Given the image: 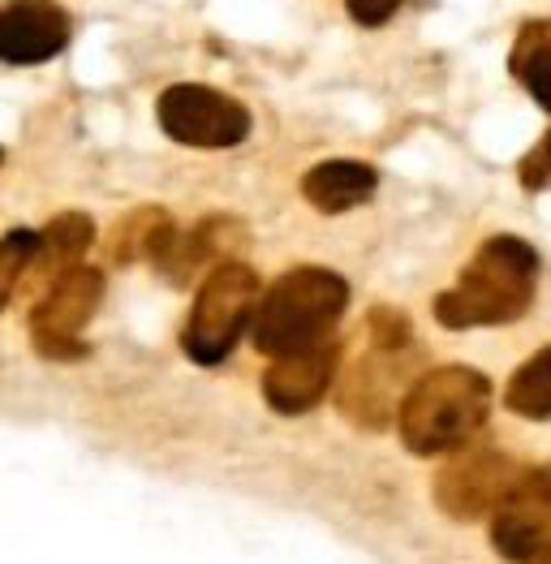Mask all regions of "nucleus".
<instances>
[{
  "label": "nucleus",
  "instance_id": "12",
  "mask_svg": "<svg viewBox=\"0 0 551 564\" xmlns=\"http://www.w3.org/2000/svg\"><path fill=\"white\" fill-rule=\"evenodd\" d=\"M375 182H379L375 169L363 164V160H327V164L306 173L302 194H306L311 207L336 216V212H349V207L367 203L370 194H375Z\"/></svg>",
  "mask_w": 551,
  "mask_h": 564
},
{
  "label": "nucleus",
  "instance_id": "8",
  "mask_svg": "<svg viewBox=\"0 0 551 564\" xmlns=\"http://www.w3.org/2000/svg\"><path fill=\"white\" fill-rule=\"evenodd\" d=\"M521 470L508 462L505 453H465L449 462L435 478V500L449 518L474 521L505 505V496L517 487Z\"/></svg>",
  "mask_w": 551,
  "mask_h": 564
},
{
  "label": "nucleus",
  "instance_id": "9",
  "mask_svg": "<svg viewBox=\"0 0 551 564\" xmlns=\"http://www.w3.org/2000/svg\"><path fill=\"white\" fill-rule=\"evenodd\" d=\"M69 44V13L56 0H9L0 9V61L40 65Z\"/></svg>",
  "mask_w": 551,
  "mask_h": 564
},
{
  "label": "nucleus",
  "instance_id": "19",
  "mask_svg": "<svg viewBox=\"0 0 551 564\" xmlns=\"http://www.w3.org/2000/svg\"><path fill=\"white\" fill-rule=\"evenodd\" d=\"M539 564H551V552H548V556H543V561H539Z\"/></svg>",
  "mask_w": 551,
  "mask_h": 564
},
{
  "label": "nucleus",
  "instance_id": "20",
  "mask_svg": "<svg viewBox=\"0 0 551 564\" xmlns=\"http://www.w3.org/2000/svg\"><path fill=\"white\" fill-rule=\"evenodd\" d=\"M0 164H4V151H0Z\"/></svg>",
  "mask_w": 551,
  "mask_h": 564
},
{
  "label": "nucleus",
  "instance_id": "14",
  "mask_svg": "<svg viewBox=\"0 0 551 564\" xmlns=\"http://www.w3.org/2000/svg\"><path fill=\"white\" fill-rule=\"evenodd\" d=\"M512 74L526 83V91L534 95L551 112V26L534 22L521 31V40L512 47Z\"/></svg>",
  "mask_w": 551,
  "mask_h": 564
},
{
  "label": "nucleus",
  "instance_id": "6",
  "mask_svg": "<svg viewBox=\"0 0 551 564\" xmlns=\"http://www.w3.org/2000/svg\"><path fill=\"white\" fill-rule=\"evenodd\" d=\"M160 126L185 147H233L250 134V112L225 91L177 83L160 95Z\"/></svg>",
  "mask_w": 551,
  "mask_h": 564
},
{
  "label": "nucleus",
  "instance_id": "17",
  "mask_svg": "<svg viewBox=\"0 0 551 564\" xmlns=\"http://www.w3.org/2000/svg\"><path fill=\"white\" fill-rule=\"evenodd\" d=\"M521 182H526V186H548L551 182V134L526 155V164H521Z\"/></svg>",
  "mask_w": 551,
  "mask_h": 564
},
{
  "label": "nucleus",
  "instance_id": "15",
  "mask_svg": "<svg viewBox=\"0 0 551 564\" xmlns=\"http://www.w3.org/2000/svg\"><path fill=\"white\" fill-rule=\"evenodd\" d=\"M35 259H40V234L13 229V234L0 241V311H4V302L13 297V289H18V281L26 276V268Z\"/></svg>",
  "mask_w": 551,
  "mask_h": 564
},
{
  "label": "nucleus",
  "instance_id": "13",
  "mask_svg": "<svg viewBox=\"0 0 551 564\" xmlns=\"http://www.w3.org/2000/svg\"><path fill=\"white\" fill-rule=\"evenodd\" d=\"M505 405L521 419H551V345L517 367L505 388Z\"/></svg>",
  "mask_w": 551,
  "mask_h": 564
},
{
  "label": "nucleus",
  "instance_id": "3",
  "mask_svg": "<svg viewBox=\"0 0 551 564\" xmlns=\"http://www.w3.org/2000/svg\"><path fill=\"white\" fill-rule=\"evenodd\" d=\"M349 302V284L327 268H293L259 297L250 336L263 354L284 358L327 340L332 324Z\"/></svg>",
  "mask_w": 551,
  "mask_h": 564
},
{
  "label": "nucleus",
  "instance_id": "4",
  "mask_svg": "<svg viewBox=\"0 0 551 564\" xmlns=\"http://www.w3.org/2000/svg\"><path fill=\"white\" fill-rule=\"evenodd\" d=\"M259 311V276L246 263H220L203 289L194 297V311L185 319V354L198 367H216L225 362L237 345V336L246 332V324H255Z\"/></svg>",
  "mask_w": 551,
  "mask_h": 564
},
{
  "label": "nucleus",
  "instance_id": "5",
  "mask_svg": "<svg viewBox=\"0 0 551 564\" xmlns=\"http://www.w3.org/2000/svg\"><path fill=\"white\" fill-rule=\"evenodd\" d=\"M99 297H104V276L95 268H65L52 281V289L40 297V306L31 315V332H35V345L44 358L65 362V358L87 354V345L78 336L99 311Z\"/></svg>",
  "mask_w": 551,
  "mask_h": 564
},
{
  "label": "nucleus",
  "instance_id": "1",
  "mask_svg": "<svg viewBox=\"0 0 551 564\" xmlns=\"http://www.w3.org/2000/svg\"><path fill=\"white\" fill-rule=\"evenodd\" d=\"M534 281H539V254L521 237H491L461 272L457 289L440 293L435 319L444 328L512 324L517 315H526Z\"/></svg>",
  "mask_w": 551,
  "mask_h": 564
},
{
  "label": "nucleus",
  "instance_id": "2",
  "mask_svg": "<svg viewBox=\"0 0 551 564\" xmlns=\"http://www.w3.org/2000/svg\"><path fill=\"white\" fill-rule=\"evenodd\" d=\"M491 414V383L469 367H435L418 376L401 401V440L418 457L465 448Z\"/></svg>",
  "mask_w": 551,
  "mask_h": 564
},
{
  "label": "nucleus",
  "instance_id": "10",
  "mask_svg": "<svg viewBox=\"0 0 551 564\" xmlns=\"http://www.w3.org/2000/svg\"><path fill=\"white\" fill-rule=\"evenodd\" d=\"M336 376V345H315L302 354L276 358L263 376V397L276 414H306L327 397V383Z\"/></svg>",
  "mask_w": 551,
  "mask_h": 564
},
{
  "label": "nucleus",
  "instance_id": "7",
  "mask_svg": "<svg viewBox=\"0 0 551 564\" xmlns=\"http://www.w3.org/2000/svg\"><path fill=\"white\" fill-rule=\"evenodd\" d=\"M496 552L512 564H539L551 552V466L526 470L496 509Z\"/></svg>",
  "mask_w": 551,
  "mask_h": 564
},
{
  "label": "nucleus",
  "instance_id": "18",
  "mask_svg": "<svg viewBox=\"0 0 551 564\" xmlns=\"http://www.w3.org/2000/svg\"><path fill=\"white\" fill-rule=\"evenodd\" d=\"M345 4H349L354 22H363V26H383L401 9V0H345Z\"/></svg>",
  "mask_w": 551,
  "mask_h": 564
},
{
  "label": "nucleus",
  "instance_id": "11",
  "mask_svg": "<svg viewBox=\"0 0 551 564\" xmlns=\"http://www.w3.org/2000/svg\"><path fill=\"white\" fill-rule=\"evenodd\" d=\"M406 358L401 349H370V358H363L345 383H341V410L363 426H383L392 414H397V388L406 379Z\"/></svg>",
  "mask_w": 551,
  "mask_h": 564
},
{
  "label": "nucleus",
  "instance_id": "16",
  "mask_svg": "<svg viewBox=\"0 0 551 564\" xmlns=\"http://www.w3.org/2000/svg\"><path fill=\"white\" fill-rule=\"evenodd\" d=\"M91 237H95V225L87 216H56L44 234H40V241H44L56 259H74V254H83L91 246Z\"/></svg>",
  "mask_w": 551,
  "mask_h": 564
}]
</instances>
